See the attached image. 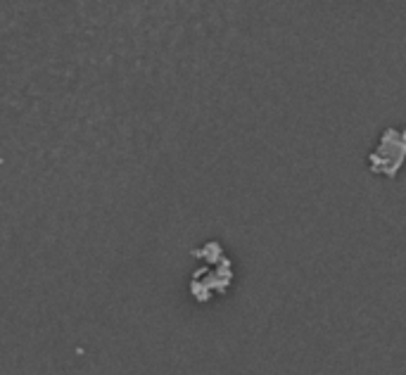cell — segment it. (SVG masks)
I'll return each instance as SVG.
<instances>
[]
</instances>
